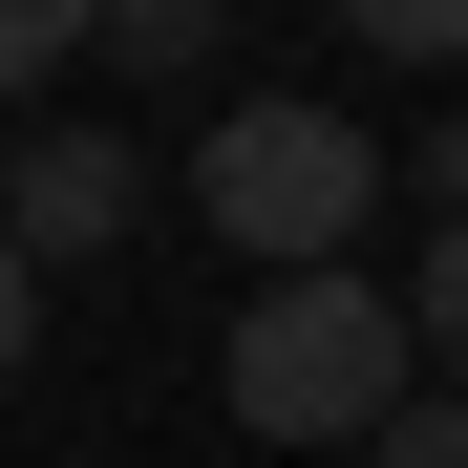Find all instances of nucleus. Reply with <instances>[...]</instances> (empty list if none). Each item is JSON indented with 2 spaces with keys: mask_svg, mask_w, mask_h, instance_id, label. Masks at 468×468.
<instances>
[{
  "mask_svg": "<svg viewBox=\"0 0 468 468\" xmlns=\"http://www.w3.org/2000/svg\"><path fill=\"white\" fill-rule=\"evenodd\" d=\"M192 213H213V256H256V277H341L362 213H383V128L362 107H213L192 128Z\"/></svg>",
  "mask_w": 468,
  "mask_h": 468,
  "instance_id": "obj_1",
  "label": "nucleus"
},
{
  "mask_svg": "<svg viewBox=\"0 0 468 468\" xmlns=\"http://www.w3.org/2000/svg\"><path fill=\"white\" fill-rule=\"evenodd\" d=\"M234 426L256 447H383L405 426V298L383 277H256L234 298Z\"/></svg>",
  "mask_w": 468,
  "mask_h": 468,
  "instance_id": "obj_2",
  "label": "nucleus"
},
{
  "mask_svg": "<svg viewBox=\"0 0 468 468\" xmlns=\"http://www.w3.org/2000/svg\"><path fill=\"white\" fill-rule=\"evenodd\" d=\"M128 213H149V149L128 128H22V171H0V256H22V277L43 256H107Z\"/></svg>",
  "mask_w": 468,
  "mask_h": 468,
  "instance_id": "obj_3",
  "label": "nucleus"
},
{
  "mask_svg": "<svg viewBox=\"0 0 468 468\" xmlns=\"http://www.w3.org/2000/svg\"><path fill=\"white\" fill-rule=\"evenodd\" d=\"M107 64H149V86H192V64H213V22H192V0H128V22H86Z\"/></svg>",
  "mask_w": 468,
  "mask_h": 468,
  "instance_id": "obj_4",
  "label": "nucleus"
},
{
  "mask_svg": "<svg viewBox=\"0 0 468 468\" xmlns=\"http://www.w3.org/2000/svg\"><path fill=\"white\" fill-rule=\"evenodd\" d=\"M405 341H447V383H468V213L426 234V277H405Z\"/></svg>",
  "mask_w": 468,
  "mask_h": 468,
  "instance_id": "obj_5",
  "label": "nucleus"
},
{
  "mask_svg": "<svg viewBox=\"0 0 468 468\" xmlns=\"http://www.w3.org/2000/svg\"><path fill=\"white\" fill-rule=\"evenodd\" d=\"M362 43H383V64H426V86H447V64H468V0H362Z\"/></svg>",
  "mask_w": 468,
  "mask_h": 468,
  "instance_id": "obj_6",
  "label": "nucleus"
},
{
  "mask_svg": "<svg viewBox=\"0 0 468 468\" xmlns=\"http://www.w3.org/2000/svg\"><path fill=\"white\" fill-rule=\"evenodd\" d=\"M362 468H468V383H405V426H383Z\"/></svg>",
  "mask_w": 468,
  "mask_h": 468,
  "instance_id": "obj_7",
  "label": "nucleus"
},
{
  "mask_svg": "<svg viewBox=\"0 0 468 468\" xmlns=\"http://www.w3.org/2000/svg\"><path fill=\"white\" fill-rule=\"evenodd\" d=\"M64 43H86V22H43V0H0V107H22V86H64Z\"/></svg>",
  "mask_w": 468,
  "mask_h": 468,
  "instance_id": "obj_8",
  "label": "nucleus"
},
{
  "mask_svg": "<svg viewBox=\"0 0 468 468\" xmlns=\"http://www.w3.org/2000/svg\"><path fill=\"white\" fill-rule=\"evenodd\" d=\"M22 362H43V277L0 256V383H22Z\"/></svg>",
  "mask_w": 468,
  "mask_h": 468,
  "instance_id": "obj_9",
  "label": "nucleus"
},
{
  "mask_svg": "<svg viewBox=\"0 0 468 468\" xmlns=\"http://www.w3.org/2000/svg\"><path fill=\"white\" fill-rule=\"evenodd\" d=\"M426 213H468V107H426Z\"/></svg>",
  "mask_w": 468,
  "mask_h": 468,
  "instance_id": "obj_10",
  "label": "nucleus"
}]
</instances>
